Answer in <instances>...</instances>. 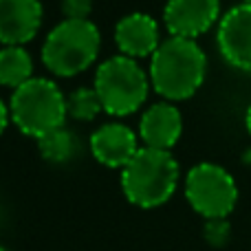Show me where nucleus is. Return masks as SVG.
I'll use <instances>...</instances> for the list:
<instances>
[{"label":"nucleus","instance_id":"1","mask_svg":"<svg viewBox=\"0 0 251 251\" xmlns=\"http://www.w3.org/2000/svg\"><path fill=\"white\" fill-rule=\"evenodd\" d=\"M205 75L207 55L196 40L170 35L150 60V84L165 101L190 100L203 86Z\"/></svg>","mask_w":251,"mask_h":251},{"label":"nucleus","instance_id":"2","mask_svg":"<svg viewBox=\"0 0 251 251\" xmlns=\"http://www.w3.org/2000/svg\"><path fill=\"white\" fill-rule=\"evenodd\" d=\"M178 163L172 152L139 148L122 170V190L126 199L141 209H152L168 203L178 185Z\"/></svg>","mask_w":251,"mask_h":251},{"label":"nucleus","instance_id":"3","mask_svg":"<svg viewBox=\"0 0 251 251\" xmlns=\"http://www.w3.org/2000/svg\"><path fill=\"white\" fill-rule=\"evenodd\" d=\"M9 113L26 137L42 139L66 122V97L53 79L31 77L11 93Z\"/></svg>","mask_w":251,"mask_h":251},{"label":"nucleus","instance_id":"4","mask_svg":"<svg viewBox=\"0 0 251 251\" xmlns=\"http://www.w3.org/2000/svg\"><path fill=\"white\" fill-rule=\"evenodd\" d=\"M101 33L91 20H62L49 31L42 47V62L60 77L86 71L100 55Z\"/></svg>","mask_w":251,"mask_h":251},{"label":"nucleus","instance_id":"5","mask_svg":"<svg viewBox=\"0 0 251 251\" xmlns=\"http://www.w3.org/2000/svg\"><path fill=\"white\" fill-rule=\"evenodd\" d=\"M93 88L100 95L106 113L113 117H126L137 113L148 100L150 77L132 57L113 55L97 66Z\"/></svg>","mask_w":251,"mask_h":251},{"label":"nucleus","instance_id":"6","mask_svg":"<svg viewBox=\"0 0 251 251\" xmlns=\"http://www.w3.org/2000/svg\"><path fill=\"white\" fill-rule=\"evenodd\" d=\"M185 199L205 221L227 218L238 203V187L225 168L216 163H199L187 172Z\"/></svg>","mask_w":251,"mask_h":251},{"label":"nucleus","instance_id":"7","mask_svg":"<svg viewBox=\"0 0 251 251\" xmlns=\"http://www.w3.org/2000/svg\"><path fill=\"white\" fill-rule=\"evenodd\" d=\"M216 44L223 60L236 71L251 73V7L236 4L218 22Z\"/></svg>","mask_w":251,"mask_h":251},{"label":"nucleus","instance_id":"8","mask_svg":"<svg viewBox=\"0 0 251 251\" xmlns=\"http://www.w3.org/2000/svg\"><path fill=\"white\" fill-rule=\"evenodd\" d=\"M163 22L174 38L194 40L221 22V0H168Z\"/></svg>","mask_w":251,"mask_h":251},{"label":"nucleus","instance_id":"9","mask_svg":"<svg viewBox=\"0 0 251 251\" xmlns=\"http://www.w3.org/2000/svg\"><path fill=\"white\" fill-rule=\"evenodd\" d=\"M42 26L40 0H0V44L25 47Z\"/></svg>","mask_w":251,"mask_h":251},{"label":"nucleus","instance_id":"10","mask_svg":"<svg viewBox=\"0 0 251 251\" xmlns=\"http://www.w3.org/2000/svg\"><path fill=\"white\" fill-rule=\"evenodd\" d=\"M91 152L101 165L106 168H126L139 152L137 134L122 122L101 124L91 134Z\"/></svg>","mask_w":251,"mask_h":251},{"label":"nucleus","instance_id":"11","mask_svg":"<svg viewBox=\"0 0 251 251\" xmlns=\"http://www.w3.org/2000/svg\"><path fill=\"white\" fill-rule=\"evenodd\" d=\"M183 132V119L172 101H156L143 113L139 122V139L143 148L170 152Z\"/></svg>","mask_w":251,"mask_h":251},{"label":"nucleus","instance_id":"12","mask_svg":"<svg viewBox=\"0 0 251 251\" xmlns=\"http://www.w3.org/2000/svg\"><path fill=\"white\" fill-rule=\"evenodd\" d=\"M115 42L126 57H146L154 55L159 49V25L152 16L134 11L124 16L115 25Z\"/></svg>","mask_w":251,"mask_h":251},{"label":"nucleus","instance_id":"13","mask_svg":"<svg viewBox=\"0 0 251 251\" xmlns=\"http://www.w3.org/2000/svg\"><path fill=\"white\" fill-rule=\"evenodd\" d=\"M33 77V57L25 47L0 49V86L20 88Z\"/></svg>","mask_w":251,"mask_h":251},{"label":"nucleus","instance_id":"14","mask_svg":"<svg viewBox=\"0 0 251 251\" xmlns=\"http://www.w3.org/2000/svg\"><path fill=\"white\" fill-rule=\"evenodd\" d=\"M38 148L42 159L49 163H69L77 154V139L69 128H57L38 139Z\"/></svg>","mask_w":251,"mask_h":251},{"label":"nucleus","instance_id":"15","mask_svg":"<svg viewBox=\"0 0 251 251\" xmlns=\"http://www.w3.org/2000/svg\"><path fill=\"white\" fill-rule=\"evenodd\" d=\"M104 110L95 88L79 86L66 95V115L77 122H93Z\"/></svg>","mask_w":251,"mask_h":251},{"label":"nucleus","instance_id":"16","mask_svg":"<svg viewBox=\"0 0 251 251\" xmlns=\"http://www.w3.org/2000/svg\"><path fill=\"white\" fill-rule=\"evenodd\" d=\"M203 236L212 247H225L231 238L229 221H227V218H212V221H205Z\"/></svg>","mask_w":251,"mask_h":251},{"label":"nucleus","instance_id":"17","mask_svg":"<svg viewBox=\"0 0 251 251\" xmlns=\"http://www.w3.org/2000/svg\"><path fill=\"white\" fill-rule=\"evenodd\" d=\"M93 0H62V13L66 20H88Z\"/></svg>","mask_w":251,"mask_h":251},{"label":"nucleus","instance_id":"18","mask_svg":"<svg viewBox=\"0 0 251 251\" xmlns=\"http://www.w3.org/2000/svg\"><path fill=\"white\" fill-rule=\"evenodd\" d=\"M9 119H11V113H9V106L4 104L2 100H0V134L4 132V128H7Z\"/></svg>","mask_w":251,"mask_h":251},{"label":"nucleus","instance_id":"19","mask_svg":"<svg viewBox=\"0 0 251 251\" xmlns=\"http://www.w3.org/2000/svg\"><path fill=\"white\" fill-rule=\"evenodd\" d=\"M245 126H247V130H249V134H251V104H249V108H247V115H245Z\"/></svg>","mask_w":251,"mask_h":251},{"label":"nucleus","instance_id":"20","mask_svg":"<svg viewBox=\"0 0 251 251\" xmlns=\"http://www.w3.org/2000/svg\"><path fill=\"white\" fill-rule=\"evenodd\" d=\"M243 4H249V7H251V0H243Z\"/></svg>","mask_w":251,"mask_h":251},{"label":"nucleus","instance_id":"21","mask_svg":"<svg viewBox=\"0 0 251 251\" xmlns=\"http://www.w3.org/2000/svg\"><path fill=\"white\" fill-rule=\"evenodd\" d=\"M0 251H7V249H4V247H0Z\"/></svg>","mask_w":251,"mask_h":251}]
</instances>
